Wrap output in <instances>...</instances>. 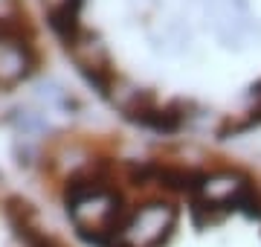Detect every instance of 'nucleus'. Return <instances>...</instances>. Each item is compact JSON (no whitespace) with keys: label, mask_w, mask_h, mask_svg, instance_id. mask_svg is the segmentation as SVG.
<instances>
[{"label":"nucleus","mask_w":261,"mask_h":247,"mask_svg":"<svg viewBox=\"0 0 261 247\" xmlns=\"http://www.w3.org/2000/svg\"><path fill=\"white\" fill-rule=\"evenodd\" d=\"M79 12H82V0H49V9H47L49 29L56 32L58 41H61L67 50H75L79 41H82V20H79Z\"/></svg>","instance_id":"nucleus-1"},{"label":"nucleus","mask_w":261,"mask_h":247,"mask_svg":"<svg viewBox=\"0 0 261 247\" xmlns=\"http://www.w3.org/2000/svg\"><path fill=\"white\" fill-rule=\"evenodd\" d=\"M174 224V212L166 204H148V207H140L130 218L128 230H140V238L148 241V244H157L160 238L166 236Z\"/></svg>","instance_id":"nucleus-3"},{"label":"nucleus","mask_w":261,"mask_h":247,"mask_svg":"<svg viewBox=\"0 0 261 247\" xmlns=\"http://www.w3.org/2000/svg\"><path fill=\"white\" fill-rule=\"evenodd\" d=\"M6 215H9V221H12V227H15V233H18V238L27 247H61V241H58L56 236H49L47 230H41L35 224V215H32L29 204L12 198L9 207H6Z\"/></svg>","instance_id":"nucleus-2"}]
</instances>
